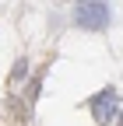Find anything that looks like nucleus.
Segmentation results:
<instances>
[{"instance_id":"nucleus-1","label":"nucleus","mask_w":123,"mask_h":126,"mask_svg":"<svg viewBox=\"0 0 123 126\" xmlns=\"http://www.w3.org/2000/svg\"><path fill=\"white\" fill-rule=\"evenodd\" d=\"M88 109H91V116H95L102 126H109V123L123 119V98H120L116 88H102L95 98L88 102Z\"/></svg>"},{"instance_id":"nucleus-2","label":"nucleus","mask_w":123,"mask_h":126,"mask_svg":"<svg viewBox=\"0 0 123 126\" xmlns=\"http://www.w3.org/2000/svg\"><path fill=\"white\" fill-rule=\"evenodd\" d=\"M74 21L88 32H102V28H109L113 11H109V4H95V0L91 4H78L74 7Z\"/></svg>"}]
</instances>
